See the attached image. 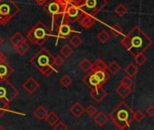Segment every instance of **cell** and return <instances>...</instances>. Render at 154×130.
<instances>
[{
	"mask_svg": "<svg viewBox=\"0 0 154 130\" xmlns=\"http://www.w3.org/2000/svg\"><path fill=\"white\" fill-rule=\"evenodd\" d=\"M94 121L99 125V126H103L106 123H107V121H108V116L104 114V113H103V112H97L94 116Z\"/></svg>",
	"mask_w": 154,
	"mask_h": 130,
	"instance_id": "ffe728a7",
	"label": "cell"
},
{
	"mask_svg": "<svg viewBox=\"0 0 154 130\" xmlns=\"http://www.w3.org/2000/svg\"><path fill=\"white\" fill-rule=\"evenodd\" d=\"M6 61H7V56L1 51H0V63H3Z\"/></svg>",
	"mask_w": 154,
	"mask_h": 130,
	"instance_id": "b9f144b4",
	"label": "cell"
},
{
	"mask_svg": "<svg viewBox=\"0 0 154 130\" xmlns=\"http://www.w3.org/2000/svg\"><path fill=\"white\" fill-rule=\"evenodd\" d=\"M6 24H5V21H4V19H3V17H1V15H0V26H5Z\"/></svg>",
	"mask_w": 154,
	"mask_h": 130,
	"instance_id": "ee69618b",
	"label": "cell"
},
{
	"mask_svg": "<svg viewBox=\"0 0 154 130\" xmlns=\"http://www.w3.org/2000/svg\"><path fill=\"white\" fill-rule=\"evenodd\" d=\"M82 81L92 90L94 88H96V87H103L102 83L100 82L99 78H97L96 74L94 72V71H91L88 75H86L83 79Z\"/></svg>",
	"mask_w": 154,
	"mask_h": 130,
	"instance_id": "8fae6325",
	"label": "cell"
},
{
	"mask_svg": "<svg viewBox=\"0 0 154 130\" xmlns=\"http://www.w3.org/2000/svg\"><path fill=\"white\" fill-rule=\"evenodd\" d=\"M7 112H13L10 110V107L9 106H6V105H3L0 103V119L2 118V116H4V115L7 113ZM14 113V112H13Z\"/></svg>",
	"mask_w": 154,
	"mask_h": 130,
	"instance_id": "8d00e7d4",
	"label": "cell"
},
{
	"mask_svg": "<svg viewBox=\"0 0 154 130\" xmlns=\"http://www.w3.org/2000/svg\"><path fill=\"white\" fill-rule=\"evenodd\" d=\"M109 117L119 130H124L134 120V111L124 101H122L110 113Z\"/></svg>",
	"mask_w": 154,
	"mask_h": 130,
	"instance_id": "3957f363",
	"label": "cell"
},
{
	"mask_svg": "<svg viewBox=\"0 0 154 130\" xmlns=\"http://www.w3.org/2000/svg\"><path fill=\"white\" fill-rule=\"evenodd\" d=\"M84 11L78 5H68L65 8V11L63 17V19L72 24L74 22H78L83 17Z\"/></svg>",
	"mask_w": 154,
	"mask_h": 130,
	"instance_id": "9c48e42d",
	"label": "cell"
},
{
	"mask_svg": "<svg viewBox=\"0 0 154 130\" xmlns=\"http://www.w3.org/2000/svg\"><path fill=\"white\" fill-rule=\"evenodd\" d=\"M134 60H135V63L138 65V66H142V65L147 61V57L143 53H141V54H139V55H135Z\"/></svg>",
	"mask_w": 154,
	"mask_h": 130,
	"instance_id": "836d02e7",
	"label": "cell"
},
{
	"mask_svg": "<svg viewBox=\"0 0 154 130\" xmlns=\"http://www.w3.org/2000/svg\"><path fill=\"white\" fill-rule=\"evenodd\" d=\"M107 69L109 70V72L112 75L115 76L121 70V66H120V65L116 61H112L111 63H109L107 65Z\"/></svg>",
	"mask_w": 154,
	"mask_h": 130,
	"instance_id": "cb8c5ba5",
	"label": "cell"
},
{
	"mask_svg": "<svg viewBox=\"0 0 154 130\" xmlns=\"http://www.w3.org/2000/svg\"><path fill=\"white\" fill-rule=\"evenodd\" d=\"M19 7L13 0H0V15L6 25L19 12Z\"/></svg>",
	"mask_w": 154,
	"mask_h": 130,
	"instance_id": "52a82bcc",
	"label": "cell"
},
{
	"mask_svg": "<svg viewBox=\"0 0 154 130\" xmlns=\"http://www.w3.org/2000/svg\"><path fill=\"white\" fill-rule=\"evenodd\" d=\"M121 43L133 56L143 53L153 44L149 36H148L139 26H135L129 34L122 39Z\"/></svg>",
	"mask_w": 154,
	"mask_h": 130,
	"instance_id": "6da1fadb",
	"label": "cell"
},
{
	"mask_svg": "<svg viewBox=\"0 0 154 130\" xmlns=\"http://www.w3.org/2000/svg\"><path fill=\"white\" fill-rule=\"evenodd\" d=\"M146 113L148 116H149L150 117L154 116V106H149L147 109H146Z\"/></svg>",
	"mask_w": 154,
	"mask_h": 130,
	"instance_id": "60d3db41",
	"label": "cell"
},
{
	"mask_svg": "<svg viewBox=\"0 0 154 130\" xmlns=\"http://www.w3.org/2000/svg\"><path fill=\"white\" fill-rule=\"evenodd\" d=\"M85 113H87L90 116H94L97 113V108L94 105H90L87 108H85Z\"/></svg>",
	"mask_w": 154,
	"mask_h": 130,
	"instance_id": "ab89813d",
	"label": "cell"
},
{
	"mask_svg": "<svg viewBox=\"0 0 154 130\" xmlns=\"http://www.w3.org/2000/svg\"><path fill=\"white\" fill-rule=\"evenodd\" d=\"M108 5L107 0H82L81 8L84 13L94 17Z\"/></svg>",
	"mask_w": 154,
	"mask_h": 130,
	"instance_id": "ba28073f",
	"label": "cell"
},
{
	"mask_svg": "<svg viewBox=\"0 0 154 130\" xmlns=\"http://www.w3.org/2000/svg\"><path fill=\"white\" fill-rule=\"evenodd\" d=\"M73 53V49L67 44L63 45L61 48H60V55L63 57V58H68Z\"/></svg>",
	"mask_w": 154,
	"mask_h": 130,
	"instance_id": "484cf974",
	"label": "cell"
},
{
	"mask_svg": "<svg viewBox=\"0 0 154 130\" xmlns=\"http://www.w3.org/2000/svg\"><path fill=\"white\" fill-rule=\"evenodd\" d=\"M144 118H145V115L142 111L137 110L136 112H134V119L137 122H141Z\"/></svg>",
	"mask_w": 154,
	"mask_h": 130,
	"instance_id": "f35d334b",
	"label": "cell"
},
{
	"mask_svg": "<svg viewBox=\"0 0 154 130\" xmlns=\"http://www.w3.org/2000/svg\"><path fill=\"white\" fill-rule=\"evenodd\" d=\"M56 32H57L58 38H64V39L68 38L72 33H78L76 30L73 29V27H72V24H70L69 22L63 19L61 22V24L58 25L56 28Z\"/></svg>",
	"mask_w": 154,
	"mask_h": 130,
	"instance_id": "30bf717a",
	"label": "cell"
},
{
	"mask_svg": "<svg viewBox=\"0 0 154 130\" xmlns=\"http://www.w3.org/2000/svg\"><path fill=\"white\" fill-rule=\"evenodd\" d=\"M65 8L66 7L59 3L57 0H50V2L44 7V10L52 17V26L50 29L51 34H54V32L56 31V28L58 27V24L56 23V21L59 17H63Z\"/></svg>",
	"mask_w": 154,
	"mask_h": 130,
	"instance_id": "8992f818",
	"label": "cell"
},
{
	"mask_svg": "<svg viewBox=\"0 0 154 130\" xmlns=\"http://www.w3.org/2000/svg\"><path fill=\"white\" fill-rule=\"evenodd\" d=\"M19 95V90L8 79H0V103L9 106Z\"/></svg>",
	"mask_w": 154,
	"mask_h": 130,
	"instance_id": "5b68a950",
	"label": "cell"
},
{
	"mask_svg": "<svg viewBox=\"0 0 154 130\" xmlns=\"http://www.w3.org/2000/svg\"><path fill=\"white\" fill-rule=\"evenodd\" d=\"M54 130H68V126L66 124H64L62 121H58L54 125Z\"/></svg>",
	"mask_w": 154,
	"mask_h": 130,
	"instance_id": "74e56055",
	"label": "cell"
},
{
	"mask_svg": "<svg viewBox=\"0 0 154 130\" xmlns=\"http://www.w3.org/2000/svg\"><path fill=\"white\" fill-rule=\"evenodd\" d=\"M78 67L80 69H82L85 72H89L91 71V67H92V63L90 62V60H88V58H84L78 65Z\"/></svg>",
	"mask_w": 154,
	"mask_h": 130,
	"instance_id": "83f0119b",
	"label": "cell"
},
{
	"mask_svg": "<svg viewBox=\"0 0 154 130\" xmlns=\"http://www.w3.org/2000/svg\"><path fill=\"white\" fill-rule=\"evenodd\" d=\"M120 85H122V86H125L127 87H131V86L133 85V80L131 78L128 77V76H125L124 78H122V80L120 81Z\"/></svg>",
	"mask_w": 154,
	"mask_h": 130,
	"instance_id": "e575fe53",
	"label": "cell"
},
{
	"mask_svg": "<svg viewBox=\"0 0 154 130\" xmlns=\"http://www.w3.org/2000/svg\"><path fill=\"white\" fill-rule=\"evenodd\" d=\"M78 22H79V24L83 27H85V28H91L92 27H94L96 24V19H95L94 17L84 13L83 17L80 18V20Z\"/></svg>",
	"mask_w": 154,
	"mask_h": 130,
	"instance_id": "9a60e30c",
	"label": "cell"
},
{
	"mask_svg": "<svg viewBox=\"0 0 154 130\" xmlns=\"http://www.w3.org/2000/svg\"><path fill=\"white\" fill-rule=\"evenodd\" d=\"M69 42H70V44H71L74 48H77V47H79V46L83 44L84 40H83V38H82L81 36H79L78 35H72V36L70 37V39H69Z\"/></svg>",
	"mask_w": 154,
	"mask_h": 130,
	"instance_id": "4316f807",
	"label": "cell"
},
{
	"mask_svg": "<svg viewBox=\"0 0 154 130\" xmlns=\"http://www.w3.org/2000/svg\"><path fill=\"white\" fill-rule=\"evenodd\" d=\"M30 62L35 69L45 77H50L52 74L57 73V70L54 68V56L45 47L38 50L31 57Z\"/></svg>",
	"mask_w": 154,
	"mask_h": 130,
	"instance_id": "7a4b0ae2",
	"label": "cell"
},
{
	"mask_svg": "<svg viewBox=\"0 0 154 130\" xmlns=\"http://www.w3.org/2000/svg\"><path fill=\"white\" fill-rule=\"evenodd\" d=\"M22 87L29 95H33L40 87V84L35 78L30 77L23 83Z\"/></svg>",
	"mask_w": 154,
	"mask_h": 130,
	"instance_id": "7c38bea8",
	"label": "cell"
},
{
	"mask_svg": "<svg viewBox=\"0 0 154 130\" xmlns=\"http://www.w3.org/2000/svg\"><path fill=\"white\" fill-rule=\"evenodd\" d=\"M115 92L117 93V95H118L121 98L124 99V98L128 97L131 94L132 90H131V87H125V86L119 85V86L116 87Z\"/></svg>",
	"mask_w": 154,
	"mask_h": 130,
	"instance_id": "e0dca14e",
	"label": "cell"
},
{
	"mask_svg": "<svg viewBox=\"0 0 154 130\" xmlns=\"http://www.w3.org/2000/svg\"><path fill=\"white\" fill-rule=\"evenodd\" d=\"M13 1H14V0H13Z\"/></svg>",
	"mask_w": 154,
	"mask_h": 130,
	"instance_id": "7dc6e473",
	"label": "cell"
},
{
	"mask_svg": "<svg viewBox=\"0 0 154 130\" xmlns=\"http://www.w3.org/2000/svg\"><path fill=\"white\" fill-rule=\"evenodd\" d=\"M33 114H34L35 117L37 118L38 120H44L48 114V110L44 106H39L38 107H36L34 110Z\"/></svg>",
	"mask_w": 154,
	"mask_h": 130,
	"instance_id": "44dd1931",
	"label": "cell"
},
{
	"mask_svg": "<svg viewBox=\"0 0 154 130\" xmlns=\"http://www.w3.org/2000/svg\"><path fill=\"white\" fill-rule=\"evenodd\" d=\"M27 39L35 46H42L51 36L50 29L43 22L38 21L27 32Z\"/></svg>",
	"mask_w": 154,
	"mask_h": 130,
	"instance_id": "277c9868",
	"label": "cell"
},
{
	"mask_svg": "<svg viewBox=\"0 0 154 130\" xmlns=\"http://www.w3.org/2000/svg\"><path fill=\"white\" fill-rule=\"evenodd\" d=\"M59 3L63 5L64 7L68 5H78L81 6L82 4V0H57Z\"/></svg>",
	"mask_w": 154,
	"mask_h": 130,
	"instance_id": "d6a6232c",
	"label": "cell"
},
{
	"mask_svg": "<svg viewBox=\"0 0 154 130\" xmlns=\"http://www.w3.org/2000/svg\"><path fill=\"white\" fill-rule=\"evenodd\" d=\"M106 69L107 65L102 59H96L94 63H92L91 71H105Z\"/></svg>",
	"mask_w": 154,
	"mask_h": 130,
	"instance_id": "d6986e66",
	"label": "cell"
},
{
	"mask_svg": "<svg viewBox=\"0 0 154 130\" xmlns=\"http://www.w3.org/2000/svg\"><path fill=\"white\" fill-rule=\"evenodd\" d=\"M110 31L114 36H118L122 34V28L118 24H113L110 27Z\"/></svg>",
	"mask_w": 154,
	"mask_h": 130,
	"instance_id": "4dcf8cb0",
	"label": "cell"
},
{
	"mask_svg": "<svg viewBox=\"0 0 154 130\" xmlns=\"http://www.w3.org/2000/svg\"><path fill=\"white\" fill-rule=\"evenodd\" d=\"M25 39H26L20 32H16L10 38V43L13 45V46L18 45L19 43H21L22 41H24Z\"/></svg>",
	"mask_w": 154,
	"mask_h": 130,
	"instance_id": "d4e9b609",
	"label": "cell"
},
{
	"mask_svg": "<svg viewBox=\"0 0 154 130\" xmlns=\"http://www.w3.org/2000/svg\"><path fill=\"white\" fill-rule=\"evenodd\" d=\"M14 68L8 63H0V79H8L14 73Z\"/></svg>",
	"mask_w": 154,
	"mask_h": 130,
	"instance_id": "5bb4252c",
	"label": "cell"
},
{
	"mask_svg": "<svg viewBox=\"0 0 154 130\" xmlns=\"http://www.w3.org/2000/svg\"><path fill=\"white\" fill-rule=\"evenodd\" d=\"M0 130H6V129H5V127H4V126H2L1 125H0Z\"/></svg>",
	"mask_w": 154,
	"mask_h": 130,
	"instance_id": "bcb514c9",
	"label": "cell"
},
{
	"mask_svg": "<svg viewBox=\"0 0 154 130\" xmlns=\"http://www.w3.org/2000/svg\"><path fill=\"white\" fill-rule=\"evenodd\" d=\"M72 83V79L71 78V77H69L68 75H64L60 79V84L63 87H69Z\"/></svg>",
	"mask_w": 154,
	"mask_h": 130,
	"instance_id": "1f68e13d",
	"label": "cell"
},
{
	"mask_svg": "<svg viewBox=\"0 0 154 130\" xmlns=\"http://www.w3.org/2000/svg\"><path fill=\"white\" fill-rule=\"evenodd\" d=\"M54 64L55 67L60 68L64 64V58L61 55H57L54 56Z\"/></svg>",
	"mask_w": 154,
	"mask_h": 130,
	"instance_id": "d590c367",
	"label": "cell"
},
{
	"mask_svg": "<svg viewBox=\"0 0 154 130\" xmlns=\"http://www.w3.org/2000/svg\"><path fill=\"white\" fill-rule=\"evenodd\" d=\"M70 113H71L75 118H79V117H81V116L85 113V108L79 102H76V103L70 108Z\"/></svg>",
	"mask_w": 154,
	"mask_h": 130,
	"instance_id": "2e32d148",
	"label": "cell"
},
{
	"mask_svg": "<svg viewBox=\"0 0 154 130\" xmlns=\"http://www.w3.org/2000/svg\"><path fill=\"white\" fill-rule=\"evenodd\" d=\"M35 1L38 4V5H40V6H43V5H45L48 0H35Z\"/></svg>",
	"mask_w": 154,
	"mask_h": 130,
	"instance_id": "7bdbcfd3",
	"label": "cell"
},
{
	"mask_svg": "<svg viewBox=\"0 0 154 130\" xmlns=\"http://www.w3.org/2000/svg\"><path fill=\"white\" fill-rule=\"evenodd\" d=\"M124 72H125L126 76H128V77H130V78H132L138 73V67L135 66V65L132 64V63L128 64L127 66H126V68H124Z\"/></svg>",
	"mask_w": 154,
	"mask_h": 130,
	"instance_id": "7402d4cb",
	"label": "cell"
},
{
	"mask_svg": "<svg viewBox=\"0 0 154 130\" xmlns=\"http://www.w3.org/2000/svg\"><path fill=\"white\" fill-rule=\"evenodd\" d=\"M114 12H115L116 15H118L119 17H123L125 14H127L128 8H127L123 4H120V5H118V6L115 8Z\"/></svg>",
	"mask_w": 154,
	"mask_h": 130,
	"instance_id": "f546056e",
	"label": "cell"
},
{
	"mask_svg": "<svg viewBox=\"0 0 154 130\" xmlns=\"http://www.w3.org/2000/svg\"><path fill=\"white\" fill-rule=\"evenodd\" d=\"M110 35L106 30H102L98 35H97V38L98 40L102 43V44H106L108 42V40L110 39Z\"/></svg>",
	"mask_w": 154,
	"mask_h": 130,
	"instance_id": "f1b7e54d",
	"label": "cell"
},
{
	"mask_svg": "<svg viewBox=\"0 0 154 130\" xmlns=\"http://www.w3.org/2000/svg\"><path fill=\"white\" fill-rule=\"evenodd\" d=\"M45 121L48 123V125H52V126H54L60 119H59V116L56 115V113L55 112H50V113H48L47 114V116H45Z\"/></svg>",
	"mask_w": 154,
	"mask_h": 130,
	"instance_id": "603a6c76",
	"label": "cell"
},
{
	"mask_svg": "<svg viewBox=\"0 0 154 130\" xmlns=\"http://www.w3.org/2000/svg\"><path fill=\"white\" fill-rule=\"evenodd\" d=\"M90 96L95 102L101 103L108 96V93L103 88V87H99L92 89L90 92Z\"/></svg>",
	"mask_w": 154,
	"mask_h": 130,
	"instance_id": "4fadbf2b",
	"label": "cell"
},
{
	"mask_svg": "<svg viewBox=\"0 0 154 130\" xmlns=\"http://www.w3.org/2000/svg\"><path fill=\"white\" fill-rule=\"evenodd\" d=\"M29 48H30V46L27 43L26 39H25L24 41H22L18 45L14 46V49L16 50V52L20 55H25L26 54V52L29 50Z\"/></svg>",
	"mask_w": 154,
	"mask_h": 130,
	"instance_id": "ac0fdd59",
	"label": "cell"
},
{
	"mask_svg": "<svg viewBox=\"0 0 154 130\" xmlns=\"http://www.w3.org/2000/svg\"><path fill=\"white\" fill-rule=\"evenodd\" d=\"M3 42H4V39H3V37L0 36V46H1V45L3 44Z\"/></svg>",
	"mask_w": 154,
	"mask_h": 130,
	"instance_id": "f6af8a7d",
	"label": "cell"
}]
</instances>
